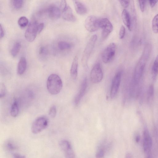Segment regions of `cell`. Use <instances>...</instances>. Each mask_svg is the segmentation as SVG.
Masks as SVG:
<instances>
[{
	"label": "cell",
	"instance_id": "obj_30",
	"mask_svg": "<svg viewBox=\"0 0 158 158\" xmlns=\"http://www.w3.org/2000/svg\"><path fill=\"white\" fill-rule=\"evenodd\" d=\"M6 94V89L4 85L1 84L0 87V97L1 98L5 96Z\"/></svg>",
	"mask_w": 158,
	"mask_h": 158
},
{
	"label": "cell",
	"instance_id": "obj_29",
	"mask_svg": "<svg viewBox=\"0 0 158 158\" xmlns=\"http://www.w3.org/2000/svg\"><path fill=\"white\" fill-rule=\"evenodd\" d=\"M154 93V87L153 84H151L148 89V98L149 99L152 97Z\"/></svg>",
	"mask_w": 158,
	"mask_h": 158
},
{
	"label": "cell",
	"instance_id": "obj_11",
	"mask_svg": "<svg viewBox=\"0 0 158 158\" xmlns=\"http://www.w3.org/2000/svg\"><path fill=\"white\" fill-rule=\"evenodd\" d=\"M59 146L66 158H73L75 155L70 143L66 140H62L59 143Z\"/></svg>",
	"mask_w": 158,
	"mask_h": 158
},
{
	"label": "cell",
	"instance_id": "obj_31",
	"mask_svg": "<svg viewBox=\"0 0 158 158\" xmlns=\"http://www.w3.org/2000/svg\"><path fill=\"white\" fill-rule=\"evenodd\" d=\"M125 33V28L123 26H122L120 27L119 32V38L120 39H123Z\"/></svg>",
	"mask_w": 158,
	"mask_h": 158
},
{
	"label": "cell",
	"instance_id": "obj_5",
	"mask_svg": "<svg viewBox=\"0 0 158 158\" xmlns=\"http://www.w3.org/2000/svg\"><path fill=\"white\" fill-rule=\"evenodd\" d=\"M39 23L35 21L30 23L25 33L27 41L32 42L35 40L37 34H39Z\"/></svg>",
	"mask_w": 158,
	"mask_h": 158
},
{
	"label": "cell",
	"instance_id": "obj_16",
	"mask_svg": "<svg viewBox=\"0 0 158 158\" xmlns=\"http://www.w3.org/2000/svg\"><path fill=\"white\" fill-rule=\"evenodd\" d=\"M75 10L77 14L80 15L85 14L87 9L85 6L82 3L77 0L73 1Z\"/></svg>",
	"mask_w": 158,
	"mask_h": 158
},
{
	"label": "cell",
	"instance_id": "obj_7",
	"mask_svg": "<svg viewBox=\"0 0 158 158\" xmlns=\"http://www.w3.org/2000/svg\"><path fill=\"white\" fill-rule=\"evenodd\" d=\"M116 50V45L114 43H111L105 49L102 57V60L105 63L110 62L114 57Z\"/></svg>",
	"mask_w": 158,
	"mask_h": 158
},
{
	"label": "cell",
	"instance_id": "obj_4",
	"mask_svg": "<svg viewBox=\"0 0 158 158\" xmlns=\"http://www.w3.org/2000/svg\"><path fill=\"white\" fill-rule=\"evenodd\" d=\"M48 125L47 118L44 116L37 118L33 123L31 127V131L34 134L39 133L46 128Z\"/></svg>",
	"mask_w": 158,
	"mask_h": 158
},
{
	"label": "cell",
	"instance_id": "obj_20",
	"mask_svg": "<svg viewBox=\"0 0 158 158\" xmlns=\"http://www.w3.org/2000/svg\"><path fill=\"white\" fill-rule=\"evenodd\" d=\"M19 112V108L18 102L16 99L14 101L12 104L10 110V114L13 117L18 116Z\"/></svg>",
	"mask_w": 158,
	"mask_h": 158
},
{
	"label": "cell",
	"instance_id": "obj_27",
	"mask_svg": "<svg viewBox=\"0 0 158 158\" xmlns=\"http://www.w3.org/2000/svg\"><path fill=\"white\" fill-rule=\"evenodd\" d=\"M23 0H12L14 7L16 9H20L23 5Z\"/></svg>",
	"mask_w": 158,
	"mask_h": 158
},
{
	"label": "cell",
	"instance_id": "obj_9",
	"mask_svg": "<svg viewBox=\"0 0 158 158\" xmlns=\"http://www.w3.org/2000/svg\"><path fill=\"white\" fill-rule=\"evenodd\" d=\"M100 26L102 30V38L105 39L113 31V25L107 19L104 18L100 19Z\"/></svg>",
	"mask_w": 158,
	"mask_h": 158
},
{
	"label": "cell",
	"instance_id": "obj_26",
	"mask_svg": "<svg viewBox=\"0 0 158 158\" xmlns=\"http://www.w3.org/2000/svg\"><path fill=\"white\" fill-rule=\"evenodd\" d=\"M5 147L8 150L10 151H14L17 148L16 145L11 141L6 142L5 143Z\"/></svg>",
	"mask_w": 158,
	"mask_h": 158
},
{
	"label": "cell",
	"instance_id": "obj_3",
	"mask_svg": "<svg viewBox=\"0 0 158 158\" xmlns=\"http://www.w3.org/2000/svg\"><path fill=\"white\" fill-rule=\"evenodd\" d=\"M97 39L96 35H93L89 40L83 53L81 62L84 67L87 66L88 59Z\"/></svg>",
	"mask_w": 158,
	"mask_h": 158
},
{
	"label": "cell",
	"instance_id": "obj_33",
	"mask_svg": "<svg viewBox=\"0 0 158 158\" xmlns=\"http://www.w3.org/2000/svg\"><path fill=\"white\" fill-rule=\"evenodd\" d=\"M138 1L140 10L143 12L145 8V0H138Z\"/></svg>",
	"mask_w": 158,
	"mask_h": 158
},
{
	"label": "cell",
	"instance_id": "obj_38",
	"mask_svg": "<svg viewBox=\"0 0 158 158\" xmlns=\"http://www.w3.org/2000/svg\"><path fill=\"white\" fill-rule=\"evenodd\" d=\"M13 157L15 158H24L25 156L19 153H15L13 155Z\"/></svg>",
	"mask_w": 158,
	"mask_h": 158
},
{
	"label": "cell",
	"instance_id": "obj_25",
	"mask_svg": "<svg viewBox=\"0 0 158 158\" xmlns=\"http://www.w3.org/2000/svg\"><path fill=\"white\" fill-rule=\"evenodd\" d=\"M29 22L27 18L25 16L20 17L18 20V24L19 26L23 28L25 27L28 24Z\"/></svg>",
	"mask_w": 158,
	"mask_h": 158
},
{
	"label": "cell",
	"instance_id": "obj_36",
	"mask_svg": "<svg viewBox=\"0 0 158 158\" xmlns=\"http://www.w3.org/2000/svg\"><path fill=\"white\" fill-rule=\"evenodd\" d=\"M67 6L66 0H61L60 7L62 11L66 8Z\"/></svg>",
	"mask_w": 158,
	"mask_h": 158
},
{
	"label": "cell",
	"instance_id": "obj_24",
	"mask_svg": "<svg viewBox=\"0 0 158 158\" xmlns=\"http://www.w3.org/2000/svg\"><path fill=\"white\" fill-rule=\"evenodd\" d=\"M152 29L154 33H158V14L152 19Z\"/></svg>",
	"mask_w": 158,
	"mask_h": 158
},
{
	"label": "cell",
	"instance_id": "obj_13",
	"mask_svg": "<svg viewBox=\"0 0 158 158\" xmlns=\"http://www.w3.org/2000/svg\"><path fill=\"white\" fill-rule=\"evenodd\" d=\"M87 86V81L86 78H85L82 83L80 89L76 95L74 103L76 105L78 104L85 94Z\"/></svg>",
	"mask_w": 158,
	"mask_h": 158
},
{
	"label": "cell",
	"instance_id": "obj_34",
	"mask_svg": "<svg viewBox=\"0 0 158 158\" xmlns=\"http://www.w3.org/2000/svg\"><path fill=\"white\" fill-rule=\"evenodd\" d=\"M120 4L124 8H127L129 6L130 0H118Z\"/></svg>",
	"mask_w": 158,
	"mask_h": 158
},
{
	"label": "cell",
	"instance_id": "obj_8",
	"mask_svg": "<svg viewBox=\"0 0 158 158\" xmlns=\"http://www.w3.org/2000/svg\"><path fill=\"white\" fill-rule=\"evenodd\" d=\"M152 146V139L148 129L145 127L143 131V147L144 151L148 157L150 155Z\"/></svg>",
	"mask_w": 158,
	"mask_h": 158
},
{
	"label": "cell",
	"instance_id": "obj_12",
	"mask_svg": "<svg viewBox=\"0 0 158 158\" xmlns=\"http://www.w3.org/2000/svg\"><path fill=\"white\" fill-rule=\"evenodd\" d=\"M121 77V73L118 72L116 74L113 79L110 92L112 98H114L117 94L120 83Z\"/></svg>",
	"mask_w": 158,
	"mask_h": 158
},
{
	"label": "cell",
	"instance_id": "obj_2",
	"mask_svg": "<svg viewBox=\"0 0 158 158\" xmlns=\"http://www.w3.org/2000/svg\"><path fill=\"white\" fill-rule=\"evenodd\" d=\"M63 86L60 77L57 74H52L48 77L47 88L48 92L52 95H56L60 91Z\"/></svg>",
	"mask_w": 158,
	"mask_h": 158
},
{
	"label": "cell",
	"instance_id": "obj_15",
	"mask_svg": "<svg viewBox=\"0 0 158 158\" xmlns=\"http://www.w3.org/2000/svg\"><path fill=\"white\" fill-rule=\"evenodd\" d=\"M62 16L64 20L69 22H74L76 21V19L73 13L72 9L69 6L62 11Z\"/></svg>",
	"mask_w": 158,
	"mask_h": 158
},
{
	"label": "cell",
	"instance_id": "obj_10",
	"mask_svg": "<svg viewBox=\"0 0 158 158\" xmlns=\"http://www.w3.org/2000/svg\"><path fill=\"white\" fill-rule=\"evenodd\" d=\"M90 77L91 81L93 83H98L102 81L103 72L99 63L96 64L92 68L90 72Z\"/></svg>",
	"mask_w": 158,
	"mask_h": 158
},
{
	"label": "cell",
	"instance_id": "obj_28",
	"mask_svg": "<svg viewBox=\"0 0 158 158\" xmlns=\"http://www.w3.org/2000/svg\"><path fill=\"white\" fill-rule=\"evenodd\" d=\"M56 107L55 105L52 106L49 110L48 114L51 118H54L56 116Z\"/></svg>",
	"mask_w": 158,
	"mask_h": 158
},
{
	"label": "cell",
	"instance_id": "obj_32",
	"mask_svg": "<svg viewBox=\"0 0 158 158\" xmlns=\"http://www.w3.org/2000/svg\"><path fill=\"white\" fill-rule=\"evenodd\" d=\"M48 51L47 48L45 47H42L40 49L39 51V54L41 55H47Z\"/></svg>",
	"mask_w": 158,
	"mask_h": 158
},
{
	"label": "cell",
	"instance_id": "obj_40",
	"mask_svg": "<svg viewBox=\"0 0 158 158\" xmlns=\"http://www.w3.org/2000/svg\"><path fill=\"white\" fill-rule=\"evenodd\" d=\"M140 139V136L139 135H137L135 136V139L136 142L138 143Z\"/></svg>",
	"mask_w": 158,
	"mask_h": 158
},
{
	"label": "cell",
	"instance_id": "obj_21",
	"mask_svg": "<svg viewBox=\"0 0 158 158\" xmlns=\"http://www.w3.org/2000/svg\"><path fill=\"white\" fill-rule=\"evenodd\" d=\"M158 74V55L153 64L152 69V76L153 80H155Z\"/></svg>",
	"mask_w": 158,
	"mask_h": 158
},
{
	"label": "cell",
	"instance_id": "obj_17",
	"mask_svg": "<svg viewBox=\"0 0 158 158\" xmlns=\"http://www.w3.org/2000/svg\"><path fill=\"white\" fill-rule=\"evenodd\" d=\"M78 58L77 56L74 57L71 66L70 73L71 76L73 79H76L77 75V67Z\"/></svg>",
	"mask_w": 158,
	"mask_h": 158
},
{
	"label": "cell",
	"instance_id": "obj_37",
	"mask_svg": "<svg viewBox=\"0 0 158 158\" xmlns=\"http://www.w3.org/2000/svg\"><path fill=\"white\" fill-rule=\"evenodd\" d=\"M150 6L151 7H153L156 4L158 0H149Z\"/></svg>",
	"mask_w": 158,
	"mask_h": 158
},
{
	"label": "cell",
	"instance_id": "obj_23",
	"mask_svg": "<svg viewBox=\"0 0 158 158\" xmlns=\"http://www.w3.org/2000/svg\"><path fill=\"white\" fill-rule=\"evenodd\" d=\"M21 48V44L19 42L15 43L11 50V53L13 57H15L19 52Z\"/></svg>",
	"mask_w": 158,
	"mask_h": 158
},
{
	"label": "cell",
	"instance_id": "obj_35",
	"mask_svg": "<svg viewBox=\"0 0 158 158\" xmlns=\"http://www.w3.org/2000/svg\"><path fill=\"white\" fill-rule=\"evenodd\" d=\"M105 152L103 149H99L97 152L96 154V157L97 158L103 157L104 155Z\"/></svg>",
	"mask_w": 158,
	"mask_h": 158
},
{
	"label": "cell",
	"instance_id": "obj_14",
	"mask_svg": "<svg viewBox=\"0 0 158 158\" xmlns=\"http://www.w3.org/2000/svg\"><path fill=\"white\" fill-rule=\"evenodd\" d=\"M49 17L52 19L59 18L61 15V11L58 7L51 5L49 7L47 10Z\"/></svg>",
	"mask_w": 158,
	"mask_h": 158
},
{
	"label": "cell",
	"instance_id": "obj_39",
	"mask_svg": "<svg viewBox=\"0 0 158 158\" xmlns=\"http://www.w3.org/2000/svg\"><path fill=\"white\" fill-rule=\"evenodd\" d=\"M0 38L1 39L4 36V33L3 27H2L1 24H0Z\"/></svg>",
	"mask_w": 158,
	"mask_h": 158
},
{
	"label": "cell",
	"instance_id": "obj_41",
	"mask_svg": "<svg viewBox=\"0 0 158 158\" xmlns=\"http://www.w3.org/2000/svg\"><path fill=\"white\" fill-rule=\"evenodd\" d=\"M131 156H132L130 154L128 153L126 155V156H127L126 157H128V158L131 157H132Z\"/></svg>",
	"mask_w": 158,
	"mask_h": 158
},
{
	"label": "cell",
	"instance_id": "obj_1",
	"mask_svg": "<svg viewBox=\"0 0 158 158\" xmlns=\"http://www.w3.org/2000/svg\"><path fill=\"white\" fill-rule=\"evenodd\" d=\"M152 49V46L149 43L146 44L144 48L142 54L135 68L134 77L136 82L139 80L142 76L145 64L150 54Z\"/></svg>",
	"mask_w": 158,
	"mask_h": 158
},
{
	"label": "cell",
	"instance_id": "obj_22",
	"mask_svg": "<svg viewBox=\"0 0 158 158\" xmlns=\"http://www.w3.org/2000/svg\"><path fill=\"white\" fill-rule=\"evenodd\" d=\"M57 45L58 48L61 50H68L71 47V45L70 43L63 41L59 42Z\"/></svg>",
	"mask_w": 158,
	"mask_h": 158
},
{
	"label": "cell",
	"instance_id": "obj_6",
	"mask_svg": "<svg viewBox=\"0 0 158 158\" xmlns=\"http://www.w3.org/2000/svg\"><path fill=\"white\" fill-rule=\"evenodd\" d=\"M100 19L98 18L94 15H90L86 19L85 26L86 29L91 32L98 30L100 28Z\"/></svg>",
	"mask_w": 158,
	"mask_h": 158
},
{
	"label": "cell",
	"instance_id": "obj_19",
	"mask_svg": "<svg viewBox=\"0 0 158 158\" xmlns=\"http://www.w3.org/2000/svg\"><path fill=\"white\" fill-rule=\"evenodd\" d=\"M27 61L25 58L23 57H21L18 64L17 72L19 75L23 74L27 68Z\"/></svg>",
	"mask_w": 158,
	"mask_h": 158
},
{
	"label": "cell",
	"instance_id": "obj_18",
	"mask_svg": "<svg viewBox=\"0 0 158 158\" xmlns=\"http://www.w3.org/2000/svg\"><path fill=\"white\" fill-rule=\"evenodd\" d=\"M122 17L124 24L130 31L131 30L130 15L126 9H124L122 13Z\"/></svg>",
	"mask_w": 158,
	"mask_h": 158
}]
</instances>
